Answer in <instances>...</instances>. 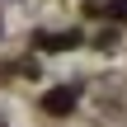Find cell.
<instances>
[{"label":"cell","instance_id":"6da1fadb","mask_svg":"<svg viewBox=\"0 0 127 127\" xmlns=\"http://www.w3.org/2000/svg\"><path fill=\"white\" fill-rule=\"evenodd\" d=\"M42 108H47V113H71V108H75V85L47 90V94H42Z\"/></svg>","mask_w":127,"mask_h":127}]
</instances>
